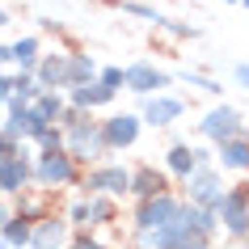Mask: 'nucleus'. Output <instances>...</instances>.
Returning a JSON list of instances; mask_svg holds the SVG:
<instances>
[{"label":"nucleus","instance_id":"4","mask_svg":"<svg viewBox=\"0 0 249 249\" xmlns=\"http://www.w3.org/2000/svg\"><path fill=\"white\" fill-rule=\"evenodd\" d=\"M190 195L198 198V203H211V207H220V198H224V190H220V178L207 169V165H198L195 173H190Z\"/></svg>","mask_w":249,"mask_h":249},{"label":"nucleus","instance_id":"3","mask_svg":"<svg viewBox=\"0 0 249 249\" xmlns=\"http://www.w3.org/2000/svg\"><path fill=\"white\" fill-rule=\"evenodd\" d=\"M220 220H224V228L228 232H249V195H224L220 198Z\"/></svg>","mask_w":249,"mask_h":249},{"label":"nucleus","instance_id":"13","mask_svg":"<svg viewBox=\"0 0 249 249\" xmlns=\"http://www.w3.org/2000/svg\"><path fill=\"white\" fill-rule=\"evenodd\" d=\"M135 190H140V195H144V198H152V195H160V190H165V182H160V178H157V173H152V169H140V173H135Z\"/></svg>","mask_w":249,"mask_h":249},{"label":"nucleus","instance_id":"22","mask_svg":"<svg viewBox=\"0 0 249 249\" xmlns=\"http://www.w3.org/2000/svg\"><path fill=\"white\" fill-rule=\"evenodd\" d=\"M236 80H241V85L249 89V64H241V68H236Z\"/></svg>","mask_w":249,"mask_h":249},{"label":"nucleus","instance_id":"5","mask_svg":"<svg viewBox=\"0 0 249 249\" xmlns=\"http://www.w3.org/2000/svg\"><path fill=\"white\" fill-rule=\"evenodd\" d=\"M127 85H131L135 93H148V89H165L169 76L157 72V68H148V64H135V68H127Z\"/></svg>","mask_w":249,"mask_h":249},{"label":"nucleus","instance_id":"10","mask_svg":"<svg viewBox=\"0 0 249 249\" xmlns=\"http://www.w3.org/2000/svg\"><path fill=\"white\" fill-rule=\"evenodd\" d=\"M38 173H42V182H68V178H72V165H68V157L47 152V157H42V165H38Z\"/></svg>","mask_w":249,"mask_h":249},{"label":"nucleus","instance_id":"12","mask_svg":"<svg viewBox=\"0 0 249 249\" xmlns=\"http://www.w3.org/2000/svg\"><path fill=\"white\" fill-rule=\"evenodd\" d=\"M169 169H173V173H186V178H190V173L198 169V152H190V148L178 144V148L169 152Z\"/></svg>","mask_w":249,"mask_h":249},{"label":"nucleus","instance_id":"7","mask_svg":"<svg viewBox=\"0 0 249 249\" xmlns=\"http://www.w3.org/2000/svg\"><path fill=\"white\" fill-rule=\"evenodd\" d=\"M178 114H182V102H178V97H152L148 110H144V118L152 123V127H165V123L178 118Z\"/></svg>","mask_w":249,"mask_h":249},{"label":"nucleus","instance_id":"15","mask_svg":"<svg viewBox=\"0 0 249 249\" xmlns=\"http://www.w3.org/2000/svg\"><path fill=\"white\" fill-rule=\"evenodd\" d=\"M97 144H102V135L89 131V127H76V131H72V148H76V152H93Z\"/></svg>","mask_w":249,"mask_h":249},{"label":"nucleus","instance_id":"6","mask_svg":"<svg viewBox=\"0 0 249 249\" xmlns=\"http://www.w3.org/2000/svg\"><path fill=\"white\" fill-rule=\"evenodd\" d=\"M140 135V123H135L131 114H123V118H110V127H106V144H114V148H127Z\"/></svg>","mask_w":249,"mask_h":249},{"label":"nucleus","instance_id":"8","mask_svg":"<svg viewBox=\"0 0 249 249\" xmlns=\"http://www.w3.org/2000/svg\"><path fill=\"white\" fill-rule=\"evenodd\" d=\"M220 160H224V169H249V140L220 144Z\"/></svg>","mask_w":249,"mask_h":249},{"label":"nucleus","instance_id":"1","mask_svg":"<svg viewBox=\"0 0 249 249\" xmlns=\"http://www.w3.org/2000/svg\"><path fill=\"white\" fill-rule=\"evenodd\" d=\"M203 135L215 140V144H228V140H241V114H236L232 106H220V110H211L203 118Z\"/></svg>","mask_w":249,"mask_h":249},{"label":"nucleus","instance_id":"21","mask_svg":"<svg viewBox=\"0 0 249 249\" xmlns=\"http://www.w3.org/2000/svg\"><path fill=\"white\" fill-rule=\"evenodd\" d=\"M51 241H59V228H55V224L38 228V245H51Z\"/></svg>","mask_w":249,"mask_h":249},{"label":"nucleus","instance_id":"16","mask_svg":"<svg viewBox=\"0 0 249 249\" xmlns=\"http://www.w3.org/2000/svg\"><path fill=\"white\" fill-rule=\"evenodd\" d=\"M114 89H106V85H93V89H76V102L80 106H97V102H110Z\"/></svg>","mask_w":249,"mask_h":249},{"label":"nucleus","instance_id":"2","mask_svg":"<svg viewBox=\"0 0 249 249\" xmlns=\"http://www.w3.org/2000/svg\"><path fill=\"white\" fill-rule=\"evenodd\" d=\"M178 215H182V207H178L173 198L157 195V198H148V203H144V211H140V224H144V228H157V232H165V228H169Z\"/></svg>","mask_w":249,"mask_h":249},{"label":"nucleus","instance_id":"19","mask_svg":"<svg viewBox=\"0 0 249 249\" xmlns=\"http://www.w3.org/2000/svg\"><path fill=\"white\" fill-rule=\"evenodd\" d=\"M102 85H106V89H114V85H127V72L110 68V72H102Z\"/></svg>","mask_w":249,"mask_h":249},{"label":"nucleus","instance_id":"20","mask_svg":"<svg viewBox=\"0 0 249 249\" xmlns=\"http://www.w3.org/2000/svg\"><path fill=\"white\" fill-rule=\"evenodd\" d=\"M72 76H76V80L93 76V59H72Z\"/></svg>","mask_w":249,"mask_h":249},{"label":"nucleus","instance_id":"23","mask_svg":"<svg viewBox=\"0 0 249 249\" xmlns=\"http://www.w3.org/2000/svg\"><path fill=\"white\" fill-rule=\"evenodd\" d=\"M4 93H9V80H0V97H4Z\"/></svg>","mask_w":249,"mask_h":249},{"label":"nucleus","instance_id":"18","mask_svg":"<svg viewBox=\"0 0 249 249\" xmlns=\"http://www.w3.org/2000/svg\"><path fill=\"white\" fill-rule=\"evenodd\" d=\"M9 241H13V245H21V241H30V228H26V220L9 224Z\"/></svg>","mask_w":249,"mask_h":249},{"label":"nucleus","instance_id":"9","mask_svg":"<svg viewBox=\"0 0 249 249\" xmlns=\"http://www.w3.org/2000/svg\"><path fill=\"white\" fill-rule=\"evenodd\" d=\"M89 186H93V190H110V195H118V190L131 186V178H127L123 169H102V173H93V178H89Z\"/></svg>","mask_w":249,"mask_h":249},{"label":"nucleus","instance_id":"17","mask_svg":"<svg viewBox=\"0 0 249 249\" xmlns=\"http://www.w3.org/2000/svg\"><path fill=\"white\" fill-rule=\"evenodd\" d=\"M34 51H38V42L26 38V42H17V47H13V59H17L21 68H34Z\"/></svg>","mask_w":249,"mask_h":249},{"label":"nucleus","instance_id":"11","mask_svg":"<svg viewBox=\"0 0 249 249\" xmlns=\"http://www.w3.org/2000/svg\"><path fill=\"white\" fill-rule=\"evenodd\" d=\"M21 178H26V165L0 152V190H17V186H21Z\"/></svg>","mask_w":249,"mask_h":249},{"label":"nucleus","instance_id":"24","mask_svg":"<svg viewBox=\"0 0 249 249\" xmlns=\"http://www.w3.org/2000/svg\"><path fill=\"white\" fill-rule=\"evenodd\" d=\"M9 55H13V51H4V47H0V59H9Z\"/></svg>","mask_w":249,"mask_h":249},{"label":"nucleus","instance_id":"25","mask_svg":"<svg viewBox=\"0 0 249 249\" xmlns=\"http://www.w3.org/2000/svg\"><path fill=\"white\" fill-rule=\"evenodd\" d=\"M85 249H102V245H85Z\"/></svg>","mask_w":249,"mask_h":249},{"label":"nucleus","instance_id":"14","mask_svg":"<svg viewBox=\"0 0 249 249\" xmlns=\"http://www.w3.org/2000/svg\"><path fill=\"white\" fill-rule=\"evenodd\" d=\"M72 76V64H64V59H47L42 64V80H51V85H59V80Z\"/></svg>","mask_w":249,"mask_h":249}]
</instances>
